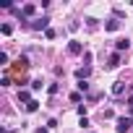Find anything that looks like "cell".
<instances>
[{
  "label": "cell",
  "mask_w": 133,
  "mask_h": 133,
  "mask_svg": "<svg viewBox=\"0 0 133 133\" xmlns=\"http://www.w3.org/2000/svg\"><path fill=\"white\" fill-rule=\"evenodd\" d=\"M5 133H16V130H5Z\"/></svg>",
  "instance_id": "obj_19"
},
{
  "label": "cell",
  "mask_w": 133,
  "mask_h": 133,
  "mask_svg": "<svg viewBox=\"0 0 133 133\" xmlns=\"http://www.w3.org/2000/svg\"><path fill=\"white\" fill-rule=\"evenodd\" d=\"M89 73H91V68H89V65H84V68H78V71H76V78H78V81H86V78H89Z\"/></svg>",
  "instance_id": "obj_5"
},
{
  "label": "cell",
  "mask_w": 133,
  "mask_h": 133,
  "mask_svg": "<svg viewBox=\"0 0 133 133\" xmlns=\"http://www.w3.org/2000/svg\"><path fill=\"white\" fill-rule=\"evenodd\" d=\"M84 63H86L89 68H91V52H84Z\"/></svg>",
  "instance_id": "obj_16"
},
{
  "label": "cell",
  "mask_w": 133,
  "mask_h": 133,
  "mask_svg": "<svg viewBox=\"0 0 133 133\" xmlns=\"http://www.w3.org/2000/svg\"><path fill=\"white\" fill-rule=\"evenodd\" d=\"M37 110H39V102H37V99H31V102L26 104V112H37Z\"/></svg>",
  "instance_id": "obj_13"
},
{
  "label": "cell",
  "mask_w": 133,
  "mask_h": 133,
  "mask_svg": "<svg viewBox=\"0 0 133 133\" xmlns=\"http://www.w3.org/2000/svg\"><path fill=\"white\" fill-rule=\"evenodd\" d=\"M123 89H125V84H123V81H115V84H112V94H115V97H117V94H123Z\"/></svg>",
  "instance_id": "obj_11"
},
{
  "label": "cell",
  "mask_w": 133,
  "mask_h": 133,
  "mask_svg": "<svg viewBox=\"0 0 133 133\" xmlns=\"http://www.w3.org/2000/svg\"><path fill=\"white\" fill-rule=\"evenodd\" d=\"M26 68H29V57H26V55H21V57L16 60V71H26Z\"/></svg>",
  "instance_id": "obj_7"
},
{
  "label": "cell",
  "mask_w": 133,
  "mask_h": 133,
  "mask_svg": "<svg viewBox=\"0 0 133 133\" xmlns=\"http://www.w3.org/2000/svg\"><path fill=\"white\" fill-rule=\"evenodd\" d=\"M117 29H120V21H117V18H110V21L104 24V31H117Z\"/></svg>",
  "instance_id": "obj_8"
},
{
  "label": "cell",
  "mask_w": 133,
  "mask_h": 133,
  "mask_svg": "<svg viewBox=\"0 0 133 133\" xmlns=\"http://www.w3.org/2000/svg\"><path fill=\"white\" fill-rule=\"evenodd\" d=\"M31 89H34V91H39V89H42V81H39V78H34V81H31Z\"/></svg>",
  "instance_id": "obj_14"
},
{
  "label": "cell",
  "mask_w": 133,
  "mask_h": 133,
  "mask_svg": "<svg viewBox=\"0 0 133 133\" xmlns=\"http://www.w3.org/2000/svg\"><path fill=\"white\" fill-rule=\"evenodd\" d=\"M47 24H50V18H47V16H42V18H34L29 26H31V29H37V31H39V29H44V31H47V29H50Z\"/></svg>",
  "instance_id": "obj_2"
},
{
  "label": "cell",
  "mask_w": 133,
  "mask_h": 133,
  "mask_svg": "<svg viewBox=\"0 0 133 133\" xmlns=\"http://www.w3.org/2000/svg\"><path fill=\"white\" fill-rule=\"evenodd\" d=\"M0 65H8V52H0Z\"/></svg>",
  "instance_id": "obj_15"
},
{
  "label": "cell",
  "mask_w": 133,
  "mask_h": 133,
  "mask_svg": "<svg viewBox=\"0 0 133 133\" xmlns=\"http://www.w3.org/2000/svg\"><path fill=\"white\" fill-rule=\"evenodd\" d=\"M0 34H5V37L13 34V26H11V24H0Z\"/></svg>",
  "instance_id": "obj_12"
},
{
  "label": "cell",
  "mask_w": 133,
  "mask_h": 133,
  "mask_svg": "<svg viewBox=\"0 0 133 133\" xmlns=\"http://www.w3.org/2000/svg\"><path fill=\"white\" fill-rule=\"evenodd\" d=\"M133 128V117H117V133H128Z\"/></svg>",
  "instance_id": "obj_1"
},
{
  "label": "cell",
  "mask_w": 133,
  "mask_h": 133,
  "mask_svg": "<svg viewBox=\"0 0 133 133\" xmlns=\"http://www.w3.org/2000/svg\"><path fill=\"white\" fill-rule=\"evenodd\" d=\"M71 102H81V91H73L71 94Z\"/></svg>",
  "instance_id": "obj_17"
},
{
  "label": "cell",
  "mask_w": 133,
  "mask_h": 133,
  "mask_svg": "<svg viewBox=\"0 0 133 133\" xmlns=\"http://www.w3.org/2000/svg\"><path fill=\"white\" fill-rule=\"evenodd\" d=\"M37 133H47V128H39V130H37Z\"/></svg>",
  "instance_id": "obj_18"
},
{
  "label": "cell",
  "mask_w": 133,
  "mask_h": 133,
  "mask_svg": "<svg viewBox=\"0 0 133 133\" xmlns=\"http://www.w3.org/2000/svg\"><path fill=\"white\" fill-rule=\"evenodd\" d=\"M68 52H71V55H81V52H84V44H81L78 39H71V42H68Z\"/></svg>",
  "instance_id": "obj_3"
},
{
  "label": "cell",
  "mask_w": 133,
  "mask_h": 133,
  "mask_svg": "<svg viewBox=\"0 0 133 133\" xmlns=\"http://www.w3.org/2000/svg\"><path fill=\"white\" fill-rule=\"evenodd\" d=\"M18 102H24V104H29V102H31V94H29V89H21V91H18Z\"/></svg>",
  "instance_id": "obj_10"
},
{
  "label": "cell",
  "mask_w": 133,
  "mask_h": 133,
  "mask_svg": "<svg viewBox=\"0 0 133 133\" xmlns=\"http://www.w3.org/2000/svg\"><path fill=\"white\" fill-rule=\"evenodd\" d=\"M34 13H37V5H34V3L21 5V18H29V16H34Z\"/></svg>",
  "instance_id": "obj_4"
},
{
  "label": "cell",
  "mask_w": 133,
  "mask_h": 133,
  "mask_svg": "<svg viewBox=\"0 0 133 133\" xmlns=\"http://www.w3.org/2000/svg\"><path fill=\"white\" fill-rule=\"evenodd\" d=\"M128 47H130V39H125V37L115 42V52H123V50H128Z\"/></svg>",
  "instance_id": "obj_6"
},
{
  "label": "cell",
  "mask_w": 133,
  "mask_h": 133,
  "mask_svg": "<svg viewBox=\"0 0 133 133\" xmlns=\"http://www.w3.org/2000/svg\"><path fill=\"white\" fill-rule=\"evenodd\" d=\"M120 65V52H112L110 55V63H107V68H117Z\"/></svg>",
  "instance_id": "obj_9"
}]
</instances>
